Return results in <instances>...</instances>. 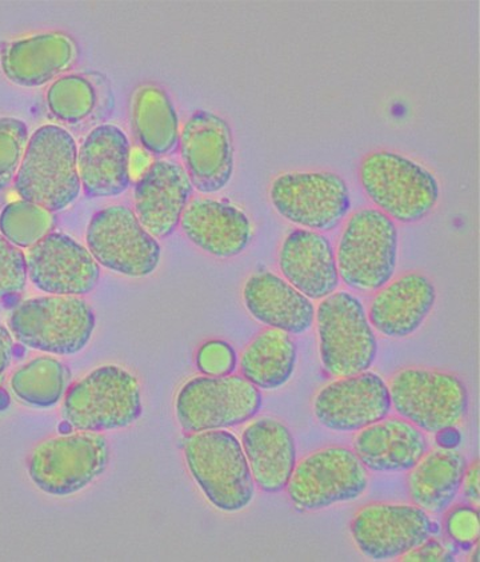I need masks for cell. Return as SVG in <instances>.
Wrapping results in <instances>:
<instances>
[{
    "label": "cell",
    "instance_id": "1",
    "mask_svg": "<svg viewBox=\"0 0 480 562\" xmlns=\"http://www.w3.org/2000/svg\"><path fill=\"white\" fill-rule=\"evenodd\" d=\"M15 190L22 200L50 213L78 200L82 184L78 172V146L64 127L42 126L30 138Z\"/></svg>",
    "mask_w": 480,
    "mask_h": 562
},
{
    "label": "cell",
    "instance_id": "2",
    "mask_svg": "<svg viewBox=\"0 0 480 562\" xmlns=\"http://www.w3.org/2000/svg\"><path fill=\"white\" fill-rule=\"evenodd\" d=\"M191 477L215 508L226 514L242 512L255 497L242 442L230 431L208 430L187 438L183 448Z\"/></svg>",
    "mask_w": 480,
    "mask_h": 562
},
{
    "label": "cell",
    "instance_id": "3",
    "mask_svg": "<svg viewBox=\"0 0 480 562\" xmlns=\"http://www.w3.org/2000/svg\"><path fill=\"white\" fill-rule=\"evenodd\" d=\"M359 179L375 206L400 224L427 218L439 201L441 188L430 170L402 154L379 150L362 159Z\"/></svg>",
    "mask_w": 480,
    "mask_h": 562
},
{
    "label": "cell",
    "instance_id": "4",
    "mask_svg": "<svg viewBox=\"0 0 480 562\" xmlns=\"http://www.w3.org/2000/svg\"><path fill=\"white\" fill-rule=\"evenodd\" d=\"M344 285L373 293L391 282L398 263V227L380 210L351 215L335 252Z\"/></svg>",
    "mask_w": 480,
    "mask_h": 562
},
{
    "label": "cell",
    "instance_id": "5",
    "mask_svg": "<svg viewBox=\"0 0 480 562\" xmlns=\"http://www.w3.org/2000/svg\"><path fill=\"white\" fill-rule=\"evenodd\" d=\"M12 337L30 349L72 356L89 345L95 314L79 296L47 295L22 302L9 321Z\"/></svg>",
    "mask_w": 480,
    "mask_h": 562
},
{
    "label": "cell",
    "instance_id": "6",
    "mask_svg": "<svg viewBox=\"0 0 480 562\" xmlns=\"http://www.w3.org/2000/svg\"><path fill=\"white\" fill-rule=\"evenodd\" d=\"M316 321L320 361L325 372L343 379L373 368L378 341L358 296L332 293L320 302Z\"/></svg>",
    "mask_w": 480,
    "mask_h": 562
},
{
    "label": "cell",
    "instance_id": "7",
    "mask_svg": "<svg viewBox=\"0 0 480 562\" xmlns=\"http://www.w3.org/2000/svg\"><path fill=\"white\" fill-rule=\"evenodd\" d=\"M389 391L397 415L427 434L453 429L469 413V391L453 373L403 369L390 380Z\"/></svg>",
    "mask_w": 480,
    "mask_h": 562
},
{
    "label": "cell",
    "instance_id": "8",
    "mask_svg": "<svg viewBox=\"0 0 480 562\" xmlns=\"http://www.w3.org/2000/svg\"><path fill=\"white\" fill-rule=\"evenodd\" d=\"M140 415L139 382L121 367L98 368L66 393L65 419L79 431L100 434L127 428Z\"/></svg>",
    "mask_w": 480,
    "mask_h": 562
},
{
    "label": "cell",
    "instance_id": "9",
    "mask_svg": "<svg viewBox=\"0 0 480 562\" xmlns=\"http://www.w3.org/2000/svg\"><path fill=\"white\" fill-rule=\"evenodd\" d=\"M110 462L107 438L80 431L48 438L33 449L27 461L30 479L42 492L67 497L100 479Z\"/></svg>",
    "mask_w": 480,
    "mask_h": 562
},
{
    "label": "cell",
    "instance_id": "10",
    "mask_svg": "<svg viewBox=\"0 0 480 562\" xmlns=\"http://www.w3.org/2000/svg\"><path fill=\"white\" fill-rule=\"evenodd\" d=\"M260 389L242 375H201L176 395L175 415L187 434L233 428L260 415Z\"/></svg>",
    "mask_w": 480,
    "mask_h": 562
},
{
    "label": "cell",
    "instance_id": "11",
    "mask_svg": "<svg viewBox=\"0 0 480 562\" xmlns=\"http://www.w3.org/2000/svg\"><path fill=\"white\" fill-rule=\"evenodd\" d=\"M367 487V469L354 450L330 447L299 461L286 490L295 508L317 512L355 502Z\"/></svg>",
    "mask_w": 480,
    "mask_h": 562
},
{
    "label": "cell",
    "instance_id": "12",
    "mask_svg": "<svg viewBox=\"0 0 480 562\" xmlns=\"http://www.w3.org/2000/svg\"><path fill=\"white\" fill-rule=\"evenodd\" d=\"M271 202L283 218L312 232H331L351 209L348 184L331 171L287 172L275 179Z\"/></svg>",
    "mask_w": 480,
    "mask_h": 562
},
{
    "label": "cell",
    "instance_id": "13",
    "mask_svg": "<svg viewBox=\"0 0 480 562\" xmlns=\"http://www.w3.org/2000/svg\"><path fill=\"white\" fill-rule=\"evenodd\" d=\"M88 249L102 267L126 277H147L160 262L162 249L157 238L137 218L132 209L110 206L92 217Z\"/></svg>",
    "mask_w": 480,
    "mask_h": 562
},
{
    "label": "cell",
    "instance_id": "14",
    "mask_svg": "<svg viewBox=\"0 0 480 562\" xmlns=\"http://www.w3.org/2000/svg\"><path fill=\"white\" fill-rule=\"evenodd\" d=\"M351 536L363 555L398 560L433 536V522L416 505L368 504L351 521Z\"/></svg>",
    "mask_w": 480,
    "mask_h": 562
},
{
    "label": "cell",
    "instance_id": "15",
    "mask_svg": "<svg viewBox=\"0 0 480 562\" xmlns=\"http://www.w3.org/2000/svg\"><path fill=\"white\" fill-rule=\"evenodd\" d=\"M312 409L325 429L354 434L389 417L392 411L389 385L373 372L343 376L317 394Z\"/></svg>",
    "mask_w": 480,
    "mask_h": 562
},
{
    "label": "cell",
    "instance_id": "16",
    "mask_svg": "<svg viewBox=\"0 0 480 562\" xmlns=\"http://www.w3.org/2000/svg\"><path fill=\"white\" fill-rule=\"evenodd\" d=\"M180 146L194 189L202 194L224 190L233 175L232 133L224 119L199 110L182 128Z\"/></svg>",
    "mask_w": 480,
    "mask_h": 562
},
{
    "label": "cell",
    "instance_id": "17",
    "mask_svg": "<svg viewBox=\"0 0 480 562\" xmlns=\"http://www.w3.org/2000/svg\"><path fill=\"white\" fill-rule=\"evenodd\" d=\"M26 261L31 282L50 295H85L100 282V263L66 234H47L30 247Z\"/></svg>",
    "mask_w": 480,
    "mask_h": 562
},
{
    "label": "cell",
    "instance_id": "18",
    "mask_svg": "<svg viewBox=\"0 0 480 562\" xmlns=\"http://www.w3.org/2000/svg\"><path fill=\"white\" fill-rule=\"evenodd\" d=\"M193 193L182 165L158 160L135 187V215L153 238H169L181 224Z\"/></svg>",
    "mask_w": 480,
    "mask_h": 562
},
{
    "label": "cell",
    "instance_id": "19",
    "mask_svg": "<svg viewBox=\"0 0 480 562\" xmlns=\"http://www.w3.org/2000/svg\"><path fill=\"white\" fill-rule=\"evenodd\" d=\"M281 273L311 301H322L336 292L341 278L334 247L322 233L298 228L281 246Z\"/></svg>",
    "mask_w": 480,
    "mask_h": 562
},
{
    "label": "cell",
    "instance_id": "20",
    "mask_svg": "<svg viewBox=\"0 0 480 562\" xmlns=\"http://www.w3.org/2000/svg\"><path fill=\"white\" fill-rule=\"evenodd\" d=\"M435 302L436 290L430 278L408 273L378 290L367 317L373 329L381 336L408 338L421 329L433 312Z\"/></svg>",
    "mask_w": 480,
    "mask_h": 562
},
{
    "label": "cell",
    "instance_id": "21",
    "mask_svg": "<svg viewBox=\"0 0 480 562\" xmlns=\"http://www.w3.org/2000/svg\"><path fill=\"white\" fill-rule=\"evenodd\" d=\"M130 144L114 125L92 130L78 150L80 184L89 198L116 196L130 187Z\"/></svg>",
    "mask_w": 480,
    "mask_h": 562
},
{
    "label": "cell",
    "instance_id": "22",
    "mask_svg": "<svg viewBox=\"0 0 480 562\" xmlns=\"http://www.w3.org/2000/svg\"><path fill=\"white\" fill-rule=\"evenodd\" d=\"M182 231L194 245L218 258H232L248 249L252 225L248 214L231 203L196 198L184 210Z\"/></svg>",
    "mask_w": 480,
    "mask_h": 562
},
{
    "label": "cell",
    "instance_id": "23",
    "mask_svg": "<svg viewBox=\"0 0 480 562\" xmlns=\"http://www.w3.org/2000/svg\"><path fill=\"white\" fill-rule=\"evenodd\" d=\"M240 442L255 485L270 494L285 491L298 464L290 428L279 419H256L245 428Z\"/></svg>",
    "mask_w": 480,
    "mask_h": 562
},
{
    "label": "cell",
    "instance_id": "24",
    "mask_svg": "<svg viewBox=\"0 0 480 562\" xmlns=\"http://www.w3.org/2000/svg\"><path fill=\"white\" fill-rule=\"evenodd\" d=\"M244 306L261 324L299 336L316 323V307L311 300L274 273L249 278L243 289Z\"/></svg>",
    "mask_w": 480,
    "mask_h": 562
},
{
    "label": "cell",
    "instance_id": "25",
    "mask_svg": "<svg viewBox=\"0 0 480 562\" xmlns=\"http://www.w3.org/2000/svg\"><path fill=\"white\" fill-rule=\"evenodd\" d=\"M430 450L421 429L403 418H385L355 437L354 452L368 471L405 473Z\"/></svg>",
    "mask_w": 480,
    "mask_h": 562
},
{
    "label": "cell",
    "instance_id": "26",
    "mask_svg": "<svg viewBox=\"0 0 480 562\" xmlns=\"http://www.w3.org/2000/svg\"><path fill=\"white\" fill-rule=\"evenodd\" d=\"M76 58V46L69 36L45 33L16 41L4 48L2 70L12 83L38 88L65 72Z\"/></svg>",
    "mask_w": 480,
    "mask_h": 562
},
{
    "label": "cell",
    "instance_id": "27",
    "mask_svg": "<svg viewBox=\"0 0 480 562\" xmlns=\"http://www.w3.org/2000/svg\"><path fill=\"white\" fill-rule=\"evenodd\" d=\"M467 467L466 457L458 450H428L408 472L411 502L426 514H445L461 490Z\"/></svg>",
    "mask_w": 480,
    "mask_h": 562
},
{
    "label": "cell",
    "instance_id": "28",
    "mask_svg": "<svg viewBox=\"0 0 480 562\" xmlns=\"http://www.w3.org/2000/svg\"><path fill=\"white\" fill-rule=\"evenodd\" d=\"M297 361L298 348L292 336L267 327L245 346L239 368L250 384L271 392L288 384Z\"/></svg>",
    "mask_w": 480,
    "mask_h": 562
},
{
    "label": "cell",
    "instance_id": "29",
    "mask_svg": "<svg viewBox=\"0 0 480 562\" xmlns=\"http://www.w3.org/2000/svg\"><path fill=\"white\" fill-rule=\"evenodd\" d=\"M133 122L147 153L168 156L180 146V121L174 104L163 89L144 86L135 91Z\"/></svg>",
    "mask_w": 480,
    "mask_h": 562
},
{
    "label": "cell",
    "instance_id": "30",
    "mask_svg": "<svg viewBox=\"0 0 480 562\" xmlns=\"http://www.w3.org/2000/svg\"><path fill=\"white\" fill-rule=\"evenodd\" d=\"M70 369L54 357H38L18 369L11 379L12 393L30 406L53 407L69 391Z\"/></svg>",
    "mask_w": 480,
    "mask_h": 562
},
{
    "label": "cell",
    "instance_id": "31",
    "mask_svg": "<svg viewBox=\"0 0 480 562\" xmlns=\"http://www.w3.org/2000/svg\"><path fill=\"white\" fill-rule=\"evenodd\" d=\"M54 225L53 214L35 203L15 201L0 213V233L20 249H30L45 238Z\"/></svg>",
    "mask_w": 480,
    "mask_h": 562
},
{
    "label": "cell",
    "instance_id": "32",
    "mask_svg": "<svg viewBox=\"0 0 480 562\" xmlns=\"http://www.w3.org/2000/svg\"><path fill=\"white\" fill-rule=\"evenodd\" d=\"M47 104L60 121L77 123L90 115L95 106V91L88 79L64 77L47 91Z\"/></svg>",
    "mask_w": 480,
    "mask_h": 562
},
{
    "label": "cell",
    "instance_id": "33",
    "mask_svg": "<svg viewBox=\"0 0 480 562\" xmlns=\"http://www.w3.org/2000/svg\"><path fill=\"white\" fill-rule=\"evenodd\" d=\"M28 128L21 120L0 119V191L15 179L28 145Z\"/></svg>",
    "mask_w": 480,
    "mask_h": 562
},
{
    "label": "cell",
    "instance_id": "34",
    "mask_svg": "<svg viewBox=\"0 0 480 562\" xmlns=\"http://www.w3.org/2000/svg\"><path fill=\"white\" fill-rule=\"evenodd\" d=\"M28 278L26 256L0 236V299L20 293Z\"/></svg>",
    "mask_w": 480,
    "mask_h": 562
},
{
    "label": "cell",
    "instance_id": "35",
    "mask_svg": "<svg viewBox=\"0 0 480 562\" xmlns=\"http://www.w3.org/2000/svg\"><path fill=\"white\" fill-rule=\"evenodd\" d=\"M196 366L203 375H229L237 368V353L224 341H210L202 346L196 355Z\"/></svg>",
    "mask_w": 480,
    "mask_h": 562
},
{
    "label": "cell",
    "instance_id": "36",
    "mask_svg": "<svg viewBox=\"0 0 480 562\" xmlns=\"http://www.w3.org/2000/svg\"><path fill=\"white\" fill-rule=\"evenodd\" d=\"M447 532L461 547H472L479 540L480 524L477 508L461 505L450 512Z\"/></svg>",
    "mask_w": 480,
    "mask_h": 562
},
{
    "label": "cell",
    "instance_id": "37",
    "mask_svg": "<svg viewBox=\"0 0 480 562\" xmlns=\"http://www.w3.org/2000/svg\"><path fill=\"white\" fill-rule=\"evenodd\" d=\"M399 560L404 562H448L455 561V558L450 549L443 543L428 539Z\"/></svg>",
    "mask_w": 480,
    "mask_h": 562
},
{
    "label": "cell",
    "instance_id": "38",
    "mask_svg": "<svg viewBox=\"0 0 480 562\" xmlns=\"http://www.w3.org/2000/svg\"><path fill=\"white\" fill-rule=\"evenodd\" d=\"M479 474V461L476 460L470 467H467L464 481H461V490H464L465 497L473 508H478L480 504Z\"/></svg>",
    "mask_w": 480,
    "mask_h": 562
},
{
    "label": "cell",
    "instance_id": "39",
    "mask_svg": "<svg viewBox=\"0 0 480 562\" xmlns=\"http://www.w3.org/2000/svg\"><path fill=\"white\" fill-rule=\"evenodd\" d=\"M12 349H14V337L8 327L0 325V386L11 363Z\"/></svg>",
    "mask_w": 480,
    "mask_h": 562
},
{
    "label": "cell",
    "instance_id": "40",
    "mask_svg": "<svg viewBox=\"0 0 480 562\" xmlns=\"http://www.w3.org/2000/svg\"><path fill=\"white\" fill-rule=\"evenodd\" d=\"M151 166L152 160L149 153L141 150V148H134L130 153V178L139 181L150 170Z\"/></svg>",
    "mask_w": 480,
    "mask_h": 562
},
{
    "label": "cell",
    "instance_id": "41",
    "mask_svg": "<svg viewBox=\"0 0 480 562\" xmlns=\"http://www.w3.org/2000/svg\"><path fill=\"white\" fill-rule=\"evenodd\" d=\"M470 560L473 562L479 561V548L478 547L476 549H473V553H472V555H470Z\"/></svg>",
    "mask_w": 480,
    "mask_h": 562
}]
</instances>
